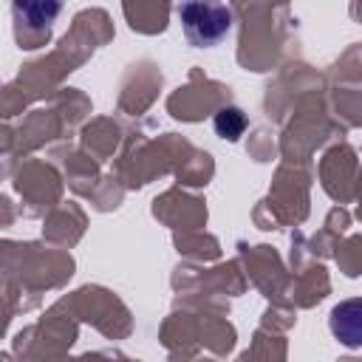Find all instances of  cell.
Listing matches in <instances>:
<instances>
[{"mask_svg": "<svg viewBox=\"0 0 362 362\" xmlns=\"http://www.w3.org/2000/svg\"><path fill=\"white\" fill-rule=\"evenodd\" d=\"M178 20L195 48H212L232 31V8L223 0H181Z\"/></svg>", "mask_w": 362, "mask_h": 362, "instance_id": "obj_1", "label": "cell"}, {"mask_svg": "<svg viewBox=\"0 0 362 362\" xmlns=\"http://www.w3.org/2000/svg\"><path fill=\"white\" fill-rule=\"evenodd\" d=\"M62 11V0H11V14L20 40H42L48 37L54 20Z\"/></svg>", "mask_w": 362, "mask_h": 362, "instance_id": "obj_2", "label": "cell"}, {"mask_svg": "<svg viewBox=\"0 0 362 362\" xmlns=\"http://www.w3.org/2000/svg\"><path fill=\"white\" fill-rule=\"evenodd\" d=\"M328 328L334 339L345 348H362V297L342 300L328 314Z\"/></svg>", "mask_w": 362, "mask_h": 362, "instance_id": "obj_3", "label": "cell"}, {"mask_svg": "<svg viewBox=\"0 0 362 362\" xmlns=\"http://www.w3.org/2000/svg\"><path fill=\"white\" fill-rule=\"evenodd\" d=\"M246 124H249L246 113H243L240 107H235V105H226V107H221V110L215 113V119H212V127H215V133H218L221 139H226V141H238V139L243 136Z\"/></svg>", "mask_w": 362, "mask_h": 362, "instance_id": "obj_4", "label": "cell"}]
</instances>
